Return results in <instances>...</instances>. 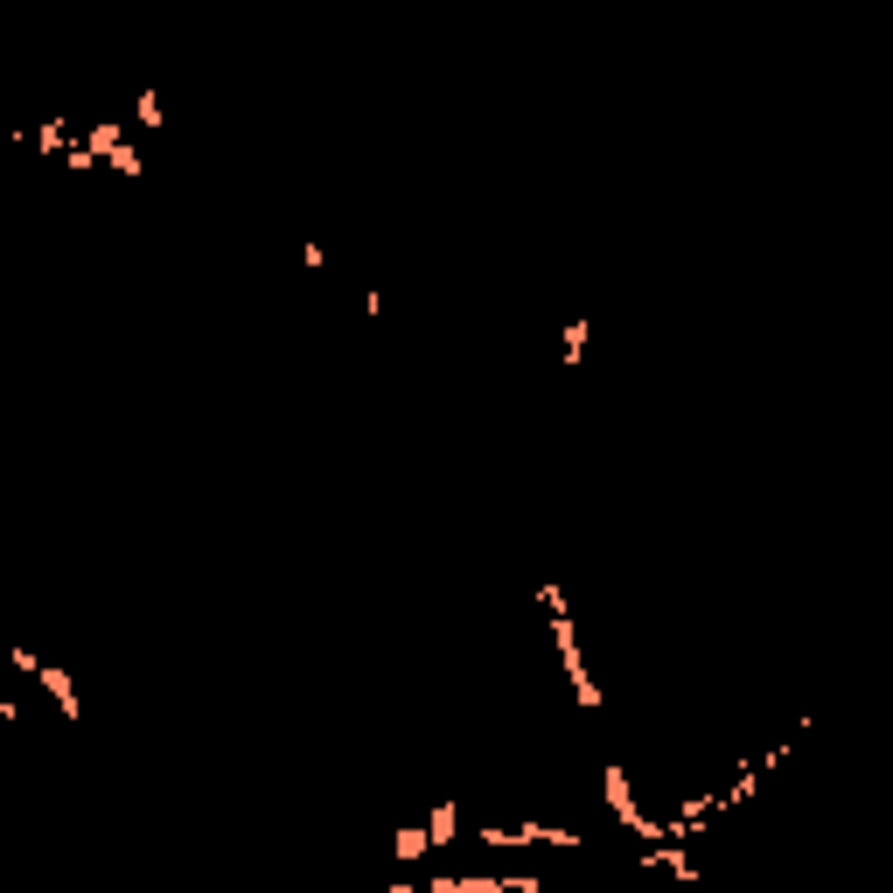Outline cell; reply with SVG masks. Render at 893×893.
<instances>
[{"instance_id":"9c48e42d","label":"cell","mask_w":893,"mask_h":893,"mask_svg":"<svg viewBox=\"0 0 893 893\" xmlns=\"http://www.w3.org/2000/svg\"><path fill=\"white\" fill-rule=\"evenodd\" d=\"M8 140H14V133H8V126H0V147H8Z\"/></svg>"},{"instance_id":"8992f818","label":"cell","mask_w":893,"mask_h":893,"mask_svg":"<svg viewBox=\"0 0 893 893\" xmlns=\"http://www.w3.org/2000/svg\"><path fill=\"white\" fill-rule=\"evenodd\" d=\"M99 168H112V175H126V182H140V175H147V154H140L133 140H112L105 154H99Z\"/></svg>"},{"instance_id":"5b68a950","label":"cell","mask_w":893,"mask_h":893,"mask_svg":"<svg viewBox=\"0 0 893 893\" xmlns=\"http://www.w3.org/2000/svg\"><path fill=\"white\" fill-rule=\"evenodd\" d=\"M426 851H433L426 824H398V831H391V859H398V866H420Z\"/></svg>"},{"instance_id":"7a4b0ae2","label":"cell","mask_w":893,"mask_h":893,"mask_svg":"<svg viewBox=\"0 0 893 893\" xmlns=\"http://www.w3.org/2000/svg\"><path fill=\"white\" fill-rule=\"evenodd\" d=\"M8 663H14V671H22V677H28V684H35L43 698H56V712H64L70 726L84 719V698H78V677H70V671H56V663H43V656L28 650V642H8Z\"/></svg>"},{"instance_id":"277c9868","label":"cell","mask_w":893,"mask_h":893,"mask_svg":"<svg viewBox=\"0 0 893 893\" xmlns=\"http://www.w3.org/2000/svg\"><path fill=\"white\" fill-rule=\"evenodd\" d=\"M586 350H594V321L573 314V321L559 329V364H565V370H580V364H586Z\"/></svg>"},{"instance_id":"3957f363","label":"cell","mask_w":893,"mask_h":893,"mask_svg":"<svg viewBox=\"0 0 893 893\" xmlns=\"http://www.w3.org/2000/svg\"><path fill=\"white\" fill-rule=\"evenodd\" d=\"M426 838H433V851L461 845V803H454V795H440V803H426Z\"/></svg>"},{"instance_id":"6da1fadb","label":"cell","mask_w":893,"mask_h":893,"mask_svg":"<svg viewBox=\"0 0 893 893\" xmlns=\"http://www.w3.org/2000/svg\"><path fill=\"white\" fill-rule=\"evenodd\" d=\"M538 607H545V629H552V650H559V671H565V684H573V698H580L586 712H600L607 698H600L594 671H586L580 621H573V600H565V586H559V580H538Z\"/></svg>"},{"instance_id":"52a82bcc","label":"cell","mask_w":893,"mask_h":893,"mask_svg":"<svg viewBox=\"0 0 893 893\" xmlns=\"http://www.w3.org/2000/svg\"><path fill=\"white\" fill-rule=\"evenodd\" d=\"M126 126H140V133H161V126H168V112H161V91H154V84H147L140 99H133V119H126Z\"/></svg>"},{"instance_id":"ba28073f","label":"cell","mask_w":893,"mask_h":893,"mask_svg":"<svg viewBox=\"0 0 893 893\" xmlns=\"http://www.w3.org/2000/svg\"><path fill=\"white\" fill-rule=\"evenodd\" d=\"M300 265H308V273H329V252H321V244L308 238V244H300Z\"/></svg>"}]
</instances>
